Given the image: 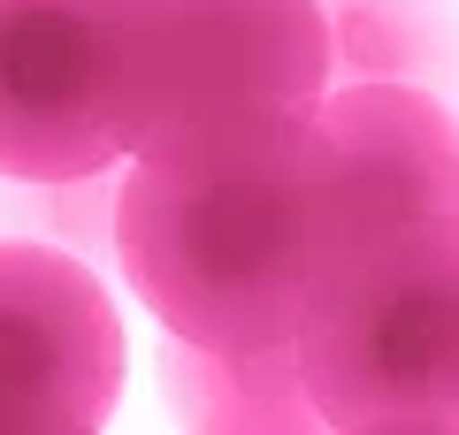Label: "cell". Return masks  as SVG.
Masks as SVG:
<instances>
[{
	"mask_svg": "<svg viewBox=\"0 0 459 435\" xmlns=\"http://www.w3.org/2000/svg\"><path fill=\"white\" fill-rule=\"evenodd\" d=\"M108 244L169 337L207 352L283 344L329 252L314 107L131 153L108 207Z\"/></svg>",
	"mask_w": 459,
	"mask_h": 435,
	"instance_id": "1",
	"label": "cell"
},
{
	"mask_svg": "<svg viewBox=\"0 0 459 435\" xmlns=\"http://www.w3.org/2000/svg\"><path fill=\"white\" fill-rule=\"evenodd\" d=\"M322 428L459 435V222H398L314 268L291 328Z\"/></svg>",
	"mask_w": 459,
	"mask_h": 435,
	"instance_id": "2",
	"label": "cell"
},
{
	"mask_svg": "<svg viewBox=\"0 0 459 435\" xmlns=\"http://www.w3.org/2000/svg\"><path fill=\"white\" fill-rule=\"evenodd\" d=\"M329 84L314 0H123V161L307 115Z\"/></svg>",
	"mask_w": 459,
	"mask_h": 435,
	"instance_id": "3",
	"label": "cell"
},
{
	"mask_svg": "<svg viewBox=\"0 0 459 435\" xmlns=\"http://www.w3.org/2000/svg\"><path fill=\"white\" fill-rule=\"evenodd\" d=\"M123 161V0H0V176L92 183Z\"/></svg>",
	"mask_w": 459,
	"mask_h": 435,
	"instance_id": "4",
	"label": "cell"
},
{
	"mask_svg": "<svg viewBox=\"0 0 459 435\" xmlns=\"http://www.w3.org/2000/svg\"><path fill=\"white\" fill-rule=\"evenodd\" d=\"M123 321L77 252L0 237V435H77L123 397Z\"/></svg>",
	"mask_w": 459,
	"mask_h": 435,
	"instance_id": "5",
	"label": "cell"
},
{
	"mask_svg": "<svg viewBox=\"0 0 459 435\" xmlns=\"http://www.w3.org/2000/svg\"><path fill=\"white\" fill-rule=\"evenodd\" d=\"M314 192H322L329 252L383 237L398 222H459V123L421 84H391V77L322 84Z\"/></svg>",
	"mask_w": 459,
	"mask_h": 435,
	"instance_id": "6",
	"label": "cell"
},
{
	"mask_svg": "<svg viewBox=\"0 0 459 435\" xmlns=\"http://www.w3.org/2000/svg\"><path fill=\"white\" fill-rule=\"evenodd\" d=\"M169 405L184 428H230V435H299L322 428L299 382V352L253 344V352H207V344L169 337Z\"/></svg>",
	"mask_w": 459,
	"mask_h": 435,
	"instance_id": "7",
	"label": "cell"
},
{
	"mask_svg": "<svg viewBox=\"0 0 459 435\" xmlns=\"http://www.w3.org/2000/svg\"><path fill=\"white\" fill-rule=\"evenodd\" d=\"M329 31V84L391 77V84H452L459 16L452 0H314Z\"/></svg>",
	"mask_w": 459,
	"mask_h": 435,
	"instance_id": "8",
	"label": "cell"
}]
</instances>
